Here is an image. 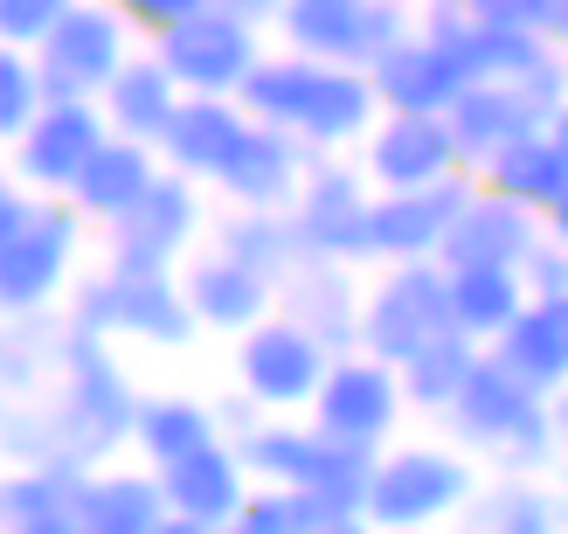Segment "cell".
Instances as JSON below:
<instances>
[{"instance_id":"6da1fadb","label":"cell","mask_w":568,"mask_h":534,"mask_svg":"<svg viewBox=\"0 0 568 534\" xmlns=\"http://www.w3.org/2000/svg\"><path fill=\"white\" fill-rule=\"evenodd\" d=\"M236 98L250 119L284 125L312 153H347L382 119V98L367 83V70L326 63V56H298V49H264V63L243 77Z\"/></svg>"},{"instance_id":"7a4b0ae2","label":"cell","mask_w":568,"mask_h":534,"mask_svg":"<svg viewBox=\"0 0 568 534\" xmlns=\"http://www.w3.org/2000/svg\"><path fill=\"white\" fill-rule=\"evenodd\" d=\"M49 410H55V431H63V459L77 472L111 465L125 452V444H132V416H139V389L119 369L111 341L70 326L63 375H55V389H49Z\"/></svg>"},{"instance_id":"3957f363","label":"cell","mask_w":568,"mask_h":534,"mask_svg":"<svg viewBox=\"0 0 568 534\" xmlns=\"http://www.w3.org/2000/svg\"><path fill=\"white\" fill-rule=\"evenodd\" d=\"M444 416H450V431H458V444L493 452L514 472H541L548 459H561L555 424H548V396H541V389H527L493 347H478L471 375L458 389V403H450Z\"/></svg>"},{"instance_id":"277c9868","label":"cell","mask_w":568,"mask_h":534,"mask_svg":"<svg viewBox=\"0 0 568 534\" xmlns=\"http://www.w3.org/2000/svg\"><path fill=\"white\" fill-rule=\"evenodd\" d=\"M83 236H91V222L77 215L70 194H36L21 230L0 243V320L55 313V299H70L83 271Z\"/></svg>"},{"instance_id":"5b68a950","label":"cell","mask_w":568,"mask_h":534,"mask_svg":"<svg viewBox=\"0 0 568 534\" xmlns=\"http://www.w3.org/2000/svg\"><path fill=\"white\" fill-rule=\"evenodd\" d=\"M471 459L444 452V444H403V452H375L367 472V521L382 534L395 527H437L471 500Z\"/></svg>"},{"instance_id":"8992f818","label":"cell","mask_w":568,"mask_h":534,"mask_svg":"<svg viewBox=\"0 0 568 534\" xmlns=\"http://www.w3.org/2000/svg\"><path fill=\"white\" fill-rule=\"evenodd\" d=\"M367 209H375V181L361 174V160L312 153L292 209H284L292 215V236H298V258L375 264V250H367Z\"/></svg>"},{"instance_id":"52a82bcc","label":"cell","mask_w":568,"mask_h":534,"mask_svg":"<svg viewBox=\"0 0 568 534\" xmlns=\"http://www.w3.org/2000/svg\"><path fill=\"white\" fill-rule=\"evenodd\" d=\"M437 333H450V271H444V258L388 264L375 285L361 292V347L367 354H382V361L403 369Z\"/></svg>"},{"instance_id":"ba28073f","label":"cell","mask_w":568,"mask_h":534,"mask_svg":"<svg viewBox=\"0 0 568 534\" xmlns=\"http://www.w3.org/2000/svg\"><path fill=\"white\" fill-rule=\"evenodd\" d=\"M104 236H111L104 243L111 271H181V258L202 250V236H209V194H202V181L160 167V181L139 194V209L119 215Z\"/></svg>"},{"instance_id":"9c48e42d","label":"cell","mask_w":568,"mask_h":534,"mask_svg":"<svg viewBox=\"0 0 568 534\" xmlns=\"http://www.w3.org/2000/svg\"><path fill=\"white\" fill-rule=\"evenodd\" d=\"M277 42L298 56H326V63L367 70L388 42L409 36V0H284L277 8Z\"/></svg>"},{"instance_id":"30bf717a","label":"cell","mask_w":568,"mask_h":534,"mask_svg":"<svg viewBox=\"0 0 568 534\" xmlns=\"http://www.w3.org/2000/svg\"><path fill=\"white\" fill-rule=\"evenodd\" d=\"M403 375H395V361L382 354H333L326 361V382H320V396L305 403V416L320 424L326 437L339 444H354V452H382V444L395 437V424H403Z\"/></svg>"},{"instance_id":"8fae6325","label":"cell","mask_w":568,"mask_h":534,"mask_svg":"<svg viewBox=\"0 0 568 534\" xmlns=\"http://www.w3.org/2000/svg\"><path fill=\"white\" fill-rule=\"evenodd\" d=\"M132 49H139V28L119 14V0H77L49 28V42L36 49L42 91L49 98H104V83L125 70Z\"/></svg>"},{"instance_id":"7c38bea8","label":"cell","mask_w":568,"mask_h":534,"mask_svg":"<svg viewBox=\"0 0 568 534\" xmlns=\"http://www.w3.org/2000/svg\"><path fill=\"white\" fill-rule=\"evenodd\" d=\"M153 56H160L166 70H174L181 91L236 98V91H243V77L264 63V28L209 0L202 14H187V21L166 28V36H153Z\"/></svg>"},{"instance_id":"4fadbf2b","label":"cell","mask_w":568,"mask_h":534,"mask_svg":"<svg viewBox=\"0 0 568 534\" xmlns=\"http://www.w3.org/2000/svg\"><path fill=\"white\" fill-rule=\"evenodd\" d=\"M326 347L312 341V333L298 320H257L250 333H236V389L257 410H277V416H292L305 410L312 396H320V382H326Z\"/></svg>"},{"instance_id":"5bb4252c","label":"cell","mask_w":568,"mask_h":534,"mask_svg":"<svg viewBox=\"0 0 568 534\" xmlns=\"http://www.w3.org/2000/svg\"><path fill=\"white\" fill-rule=\"evenodd\" d=\"M111 139V119L98 98H49L28 132L8 147V167L28 194H70V181L83 174V160Z\"/></svg>"},{"instance_id":"9a60e30c","label":"cell","mask_w":568,"mask_h":534,"mask_svg":"<svg viewBox=\"0 0 568 534\" xmlns=\"http://www.w3.org/2000/svg\"><path fill=\"white\" fill-rule=\"evenodd\" d=\"M471 194H478L471 167H458V174H444L430 188H382L375 209H367V250H375V264L444 258V236Z\"/></svg>"},{"instance_id":"2e32d148","label":"cell","mask_w":568,"mask_h":534,"mask_svg":"<svg viewBox=\"0 0 568 534\" xmlns=\"http://www.w3.org/2000/svg\"><path fill=\"white\" fill-rule=\"evenodd\" d=\"M458 167L465 153L444 111H382L361 139V174L375 188H430Z\"/></svg>"},{"instance_id":"e0dca14e","label":"cell","mask_w":568,"mask_h":534,"mask_svg":"<svg viewBox=\"0 0 568 534\" xmlns=\"http://www.w3.org/2000/svg\"><path fill=\"white\" fill-rule=\"evenodd\" d=\"M181 292L194 305V320H202V333H250L257 320L277 313V285L264 271H250L243 258H230V250H187L181 258Z\"/></svg>"},{"instance_id":"ac0fdd59","label":"cell","mask_w":568,"mask_h":534,"mask_svg":"<svg viewBox=\"0 0 568 534\" xmlns=\"http://www.w3.org/2000/svg\"><path fill=\"white\" fill-rule=\"evenodd\" d=\"M277 313L298 320L326 354H354L361 347V285L354 264H326V258H298L277 278Z\"/></svg>"},{"instance_id":"d6986e66","label":"cell","mask_w":568,"mask_h":534,"mask_svg":"<svg viewBox=\"0 0 568 534\" xmlns=\"http://www.w3.org/2000/svg\"><path fill=\"white\" fill-rule=\"evenodd\" d=\"M367 83H375L382 111H450L465 98V63L450 56L437 36H423V28H409L403 42H388L375 63H367Z\"/></svg>"},{"instance_id":"ffe728a7","label":"cell","mask_w":568,"mask_h":534,"mask_svg":"<svg viewBox=\"0 0 568 534\" xmlns=\"http://www.w3.org/2000/svg\"><path fill=\"white\" fill-rule=\"evenodd\" d=\"M250 125H257V119L243 111V98H202V91H187L181 111H174V125H166V139H160V160L174 167V174L215 188L222 167H230L236 147L250 139Z\"/></svg>"},{"instance_id":"44dd1931","label":"cell","mask_w":568,"mask_h":534,"mask_svg":"<svg viewBox=\"0 0 568 534\" xmlns=\"http://www.w3.org/2000/svg\"><path fill=\"white\" fill-rule=\"evenodd\" d=\"M541 236H548L541 209H527L514 194L478 181V194L458 209V222L444 236V264H527V250Z\"/></svg>"},{"instance_id":"7402d4cb","label":"cell","mask_w":568,"mask_h":534,"mask_svg":"<svg viewBox=\"0 0 568 534\" xmlns=\"http://www.w3.org/2000/svg\"><path fill=\"white\" fill-rule=\"evenodd\" d=\"M250 465L236 459L230 437H209L194 444L187 459L160 465V493H166V514H187V521H209V527H230L236 507L250 500Z\"/></svg>"},{"instance_id":"603a6c76","label":"cell","mask_w":568,"mask_h":534,"mask_svg":"<svg viewBox=\"0 0 568 534\" xmlns=\"http://www.w3.org/2000/svg\"><path fill=\"white\" fill-rule=\"evenodd\" d=\"M305 167H312V147L305 139H292L284 125H250V139L236 147V160L222 167V181L215 194L230 209H292V194L305 181Z\"/></svg>"},{"instance_id":"cb8c5ba5","label":"cell","mask_w":568,"mask_h":534,"mask_svg":"<svg viewBox=\"0 0 568 534\" xmlns=\"http://www.w3.org/2000/svg\"><path fill=\"white\" fill-rule=\"evenodd\" d=\"M160 167H166V160H160V147L111 132L104 147L83 160V174L70 181V202H77V215L91 222V230H111L119 215H132V209H139V194L160 181Z\"/></svg>"},{"instance_id":"d4e9b609","label":"cell","mask_w":568,"mask_h":534,"mask_svg":"<svg viewBox=\"0 0 568 534\" xmlns=\"http://www.w3.org/2000/svg\"><path fill=\"white\" fill-rule=\"evenodd\" d=\"M83 534H153L166 521V493L153 465H91L70 493Z\"/></svg>"},{"instance_id":"484cf974","label":"cell","mask_w":568,"mask_h":534,"mask_svg":"<svg viewBox=\"0 0 568 534\" xmlns=\"http://www.w3.org/2000/svg\"><path fill=\"white\" fill-rule=\"evenodd\" d=\"M111 285H119V341L174 354L202 333V320H194V305L181 292V271H111Z\"/></svg>"},{"instance_id":"4316f807","label":"cell","mask_w":568,"mask_h":534,"mask_svg":"<svg viewBox=\"0 0 568 534\" xmlns=\"http://www.w3.org/2000/svg\"><path fill=\"white\" fill-rule=\"evenodd\" d=\"M181 83H174V70L153 56V42H139L132 56H125V70L104 83V119H111V132H125V139H146V147H160L166 139V125H174V111H181Z\"/></svg>"},{"instance_id":"83f0119b","label":"cell","mask_w":568,"mask_h":534,"mask_svg":"<svg viewBox=\"0 0 568 534\" xmlns=\"http://www.w3.org/2000/svg\"><path fill=\"white\" fill-rule=\"evenodd\" d=\"M493 354L514 369L527 389H541V396H555V389L568 382V292L561 299H534L514 313V326L493 341Z\"/></svg>"},{"instance_id":"f1b7e54d","label":"cell","mask_w":568,"mask_h":534,"mask_svg":"<svg viewBox=\"0 0 568 534\" xmlns=\"http://www.w3.org/2000/svg\"><path fill=\"white\" fill-rule=\"evenodd\" d=\"M63 347H70V320L63 313H14V320H0V403L49 396L55 375H63Z\"/></svg>"},{"instance_id":"f546056e","label":"cell","mask_w":568,"mask_h":534,"mask_svg":"<svg viewBox=\"0 0 568 534\" xmlns=\"http://www.w3.org/2000/svg\"><path fill=\"white\" fill-rule=\"evenodd\" d=\"M450 119V132H458V153H465V167L478 174L499 147H514L520 132H534L541 125V111H534L514 83H465V98L444 111Z\"/></svg>"},{"instance_id":"4dcf8cb0","label":"cell","mask_w":568,"mask_h":534,"mask_svg":"<svg viewBox=\"0 0 568 534\" xmlns=\"http://www.w3.org/2000/svg\"><path fill=\"white\" fill-rule=\"evenodd\" d=\"M458 534H568V500L514 472V480L471 486V500L458 507Z\"/></svg>"},{"instance_id":"1f68e13d","label":"cell","mask_w":568,"mask_h":534,"mask_svg":"<svg viewBox=\"0 0 568 534\" xmlns=\"http://www.w3.org/2000/svg\"><path fill=\"white\" fill-rule=\"evenodd\" d=\"M444 271H450V326L471 333L478 347H493L527 305L520 264H444Z\"/></svg>"},{"instance_id":"d6a6232c","label":"cell","mask_w":568,"mask_h":534,"mask_svg":"<svg viewBox=\"0 0 568 534\" xmlns=\"http://www.w3.org/2000/svg\"><path fill=\"white\" fill-rule=\"evenodd\" d=\"M478 181L548 215V209L561 202V188H568V153H561V139H555L548 125H534V132H520L514 147H499L486 167H478Z\"/></svg>"},{"instance_id":"836d02e7","label":"cell","mask_w":568,"mask_h":534,"mask_svg":"<svg viewBox=\"0 0 568 534\" xmlns=\"http://www.w3.org/2000/svg\"><path fill=\"white\" fill-rule=\"evenodd\" d=\"M209 437H222V416H215V403H202V396H139V416H132V452H139V465H174V459H187L194 444H209Z\"/></svg>"},{"instance_id":"e575fe53","label":"cell","mask_w":568,"mask_h":534,"mask_svg":"<svg viewBox=\"0 0 568 534\" xmlns=\"http://www.w3.org/2000/svg\"><path fill=\"white\" fill-rule=\"evenodd\" d=\"M209 243L243 258L250 271H264L271 285L298 264V236H292V215L284 209H222V215H209Z\"/></svg>"},{"instance_id":"d590c367","label":"cell","mask_w":568,"mask_h":534,"mask_svg":"<svg viewBox=\"0 0 568 534\" xmlns=\"http://www.w3.org/2000/svg\"><path fill=\"white\" fill-rule=\"evenodd\" d=\"M471 361H478V341H471V333H458V326L437 333L430 347H416L403 369H395V375H403V403L423 410V416H444L450 403H458Z\"/></svg>"},{"instance_id":"8d00e7d4","label":"cell","mask_w":568,"mask_h":534,"mask_svg":"<svg viewBox=\"0 0 568 534\" xmlns=\"http://www.w3.org/2000/svg\"><path fill=\"white\" fill-rule=\"evenodd\" d=\"M77 480L83 472H70V465H8L0 472V534H14L42 514H70Z\"/></svg>"},{"instance_id":"74e56055","label":"cell","mask_w":568,"mask_h":534,"mask_svg":"<svg viewBox=\"0 0 568 534\" xmlns=\"http://www.w3.org/2000/svg\"><path fill=\"white\" fill-rule=\"evenodd\" d=\"M0 459H8V465H70V459H63V431H55L49 396L0 403ZM70 472H77V465H70Z\"/></svg>"},{"instance_id":"f35d334b","label":"cell","mask_w":568,"mask_h":534,"mask_svg":"<svg viewBox=\"0 0 568 534\" xmlns=\"http://www.w3.org/2000/svg\"><path fill=\"white\" fill-rule=\"evenodd\" d=\"M49 104L42 91V63H36V49H14V42H0V153L14 147V139L28 132V119Z\"/></svg>"},{"instance_id":"ab89813d","label":"cell","mask_w":568,"mask_h":534,"mask_svg":"<svg viewBox=\"0 0 568 534\" xmlns=\"http://www.w3.org/2000/svg\"><path fill=\"white\" fill-rule=\"evenodd\" d=\"M326 514L312 507V500L298 486H250V500L236 507L230 534H305V527H320Z\"/></svg>"},{"instance_id":"60d3db41","label":"cell","mask_w":568,"mask_h":534,"mask_svg":"<svg viewBox=\"0 0 568 534\" xmlns=\"http://www.w3.org/2000/svg\"><path fill=\"white\" fill-rule=\"evenodd\" d=\"M63 320L77 333H98V341H119V285H111V271H77V285H70V305H63Z\"/></svg>"},{"instance_id":"b9f144b4","label":"cell","mask_w":568,"mask_h":534,"mask_svg":"<svg viewBox=\"0 0 568 534\" xmlns=\"http://www.w3.org/2000/svg\"><path fill=\"white\" fill-rule=\"evenodd\" d=\"M77 8V0H0V42H14V49H42L49 42V28L63 21Z\"/></svg>"},{"instance_id":"7bdbcfd3","label":"cell","mask_w":568,"mask_h":534,"mask_svg":"<svg viewBox=\"0 0 568 534\" xmlns=\"http://www.w3.org/2000/svg\"><path fill=\"white\" fill-rule=\"evenodd\" d=\"M478 21H499V28H527V36H548L561 0H465Z\"/></svg>"},{"instance_id":"ee69618b","label":"cell","mask_w":568,"mask_h":534,"mask_svg":"<svg viewBox=\"0 0 568 534\" xmlns=\"http://www.w3.org/2000/svg\"><path fill=\"white\" fill-rule=\"evenodd\" d=\"M209 0H119V14L139 28V42H153V36H166L174 21H187V14H202Z\"/></svg>"},{"instance_id":"f6af8a7d","label":"cell","mask_w":568,"mask_h":534,"mask_svg":"<svg viewBox=\"0 0 568 534\" xmlns=\"http://www.w3.org/2000/svg\"><path fill=\"white\" fill-rule=\"evenodd\" d=\"M28 202H36V194H28V188L14 181V167H0V243H8V236L21 230V215H28Z\"/></svg>"},{"instance_id":"bcb514c9","label":"cell","mask_w":568,"mask_h":534,"mask_svg":"<svg viewBox=\"0 0 568 534\" xmlns=\"http://www.w3.org/2000/svg\"><path fill=\"white\" fill-rule=\"evenodd\" d=\"M215 8H230V14H243V21H257V28H271V21H277V8H284V0H215Z\"/></svg>"},{"instance_id":"7dc6e473","label":"cell","mask_w":568,"mask_h":534,"mask_svg":"<svg viewBox=\"0 0 568 534\" xmlns=\"http://www.w3.org/2000/svg\"><path fill=\"white\" fill-rule=\"evenodd\" d=\"M305 534H382L367 514H333V521H320V527H305Z\"/></svg>"},{"instance_id":"c3c4849f","label":"cell","mask_w":568,"mask_h":534,"mask_svg":"<svg viewBox=\"0 0 568 534\" xmlns=\"http://www.w3.org/2000/svg\"><path fill=\"white\" fill-rule=\"evenodd\" d=\"M548 424H555V444H561V459H568V382L548 396Z\"/></svg>"},{"instance_id":"681fc988","label":"cell","mask_w":568,"mask_h":534,"mask_svg":"<svg viewBox=\"0 0 568 534\" xmlns=\"http://www.w3.org/2000/svg\"><path fill=\"white\" fill-rule=\"evenodd\" d=\"M14 534H83V521H77V514H42V521H28V527H14Z\"/></svg>"},{"instance_id":"f907efd6","label":"cell","mask_w":568,"mask_h":534,"mask_svg":"<svg viewBox=\"0 0 568 534\" xmlns=\"http://www.w3.org/2000/svg\"><path fill=\"white\" fill-rule=\"evenodd\" d=\"M153 534H230V527H209V521H187V514H166Z\"/></svg>"},{"instance_id":"816d5d0a","label":"cell","mask_w":568,"mask_h":534,"mask_svg":"<svg viewBox=\"0 0 568 534\" xmlns=\"http://www.w3.org/2000/svg\"><path fill=\"white\" fill-rule=\"evenodd\" d=\"M548 42H555V49H568V0L555 8V28H548Z\"/></svg>"},{"instance_id":"f5cc1de1","label":"cell","mask_w":568,"mask_h":534,"mask_svg":"<svg viewBox=\"0 0 568 534\" xmlns=\"http://www.w3.org/2000/svg\"><path fill=\"white\" fill-rule=\"evenodd\" d=\"M409 8H450V0H409Z\"/></svg>"},{"instance_id":"db71d44e","label":"cell","mask_w":568,"mask_h":534,"mask_svg":"<svg viewBox=\"0 0 568 534\" xmlns=\"http://www.w3.org/2000/svg\"><path fill=\"white\" fill-rule=\"evenodd\" d=\"M395 534H430V527H395Z\"/></svg>"},{"instance_id":"11a10c76","label":"cell","mask_w":568,"mask_h":534,"mask_svg":"<svg viewBox=\"0 0 568 534\" xmlns=\"http://www.w3.org/2000/svg\"><path fill=\"white\" fill-rule=\"evenodd\" d=\"M561 486H568V459H561Z\"/></svg>"}]
</instances>
